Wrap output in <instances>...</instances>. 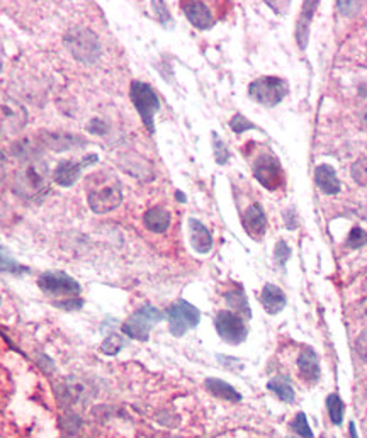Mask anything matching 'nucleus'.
<instances>
[{"label": "nucleus", "instance_id": "obj_1", "mask_svg": "<svg viewBox=\"0 0 367 438\" xmlns=\"http://www.w3.org/2000/svg\"><path fill=\"white\" fill-rule=\"evenodd\" d=\"M89 206L97 214L114 211L120 207L122 200L121 185L114 177L94 175L89 179V194H87Z\"/></svg>", "mask_w": 367, "mask_h": 438}, {"label": "nucleus", "instance_id": "obj_2", "mask_svg": "<svg viewBox=\"0 0 367 438\" xmlns=\"http://www.w3.org/2000/svg\"><path fill=\"white\" fill-rule=\"evenodd\" d=\"M63 41L75 60L87 63V65L96 63L101 57V43L96 34L87 27H73L65 34Z\"/></svg>", "mask_w": 367, "mask_h": 438}, {"label": "nucleus", "instance_id": "obj_3", "mask_svg": "<svg viewBox=\"0 0 367 438\" xmlns=\"http://www.w3.org/2000/svg\"><path fill=\"white\" fill-rule=\"evenodd\" d=\"M129 97H131L133 105H135L138 114H140L141 121H143L145 128L150 133H155V114L160 110V98L145 82L135 80L129 89Z\"/></svg>", "mask_w": 367, "mask_h": 438}, {"label": "nucleus", "instance_id": "obj_4", "mask_svg": "<svg viewBox=\"0 0 367 438\" xmlns=\"http://www.w3.org/2000/svg\"><path fill=\"white\" fill-rule=\"evenodd\" d=\"M287 92H289L287 82L279 77H260L248 87V96L266 108L281 104Z\"/></svg>", "mask_w": 367, "mask_h": 438}, {"label": "nucleus", "instance_id": "obj_5", "mask_svg": "<svg viewBox=\"0 0 367 438\" xmlns=\"http://www.w3.org/2000/svg\"><path fill=\"white\" fill-rule=\"evenodd\" d=\"M164 318L165 314L161 313L160 309L147 305L140 307L136 313H133L131 316L126 319L124 325H122V331H124L129 338H133V340L148 342L150 330H152L157 323H160Z\"/></svg>", "mask_w": 367, "mask_h": 438}, {"label": "nucleus", "instance_id": "obj_6", "mask_svg": "<svg viewBox=\"0 0 367 438\" xmlns=\"http://www.w3.org/2000/svg\"><path fill=\"white\" fill-rule=\"evenodd\" d=\"M171 333L173 337H182L189 330L196 328L201 321V313L196 306L189 305L187 301H177L165 313Z\"/></svg>", "mask_w": 367, "mask_h": 438}, {"label": "nucleus", "instance_id": "obj_7", "mask_svg": "<svg viewBox=\"0 0 367 438\" xmlns=\"http://www.w3.org/2000/svg\"><path fill=\"white\" fill-rule=\"evenodd\" d=\"M215 326L221 340L230 343V345H240L248 337L247 325L242 316L231 313V311H220L215 319Z\"/></svg>", "mask_w": 367, "mask_h": 438}, {"label": "nucleus", "instance_id": "obj_8", "mask_svg": "<svg viewBox=\"0 0 367 438\" xmlns=\"http://www.w3.org/2000/svg\"><path fill=\"white\" fill-rule=\"evenodd\" d=\"M38 286L43 292L50 295H65V298H75L80 294V284L70 275L63 272H48L38 279Z\"/></svg>", "mask_w": 367, "mask_h": 438}, {"label": "nucleus", "instance_id": "obj_9", "mask_svg": "<svg viewBox=\"0 0 367 438\" xmlns=\"http://www.w3.org/2000/svg\"><path fill=\"white\" fill-rule=\"evenodd\" d=\"M254 175L269 191H275L282 184V168L275 156L262 153L254 163Z\"/></svg>", "mask_w": 367, "mask_h": 438}, {"label": "nucleus", "instance_id": "obj_10", "mask_svg": "<svg viewBox=\"0 0 367 438\" xmlns=\"http://www.w3.org/2000/svg\"><path fill=\"white\" fill-rule=\"evenodd\" d=\"M97 160H99L97 155H89V156H85L82 161H70V160L63 161V163H60L57 168H55L53 180L58 185H62V187H70V185H73L75 182H77L78 175H80L82 170H84L85 167H89V165L96 163Z\"/></svg>", "mask_w": 367, "mask_h": 438}, {"label": "nucleus", "instance_id": "obj_11", "mask_svg": "<svg viewBox=\"0 0 367 438\" xmlns=\"http://www.w3.org/2000/svg\"><path fill=\"white\" fill-rule=\"evenodd\" d=\"M182 10L187 21L197 29L206 31L215 26V17H213L211 10L204 2H185Z\"/></svg>", "mask_w": 367, "mask_h": 438}, {"label": "nucleus", "instance_id": "obj_12", "mask_svg": "<svg viewBox=\"0 0 367 438\" xmlns=\"http://www.w3.org/2000/svg\"><path fill=\"white\" fill-rule=\"evenodd\" d=\"M243 228L252 238H262L267 228V218L260 204H252L250 207H247L243 214Z\"/></svg>", "mask_w": 367, "mask_h": 438}, {"label": "nucleus", "instance_id": "obj_13", "mask_svg": "<svg viewBox=\"0 0 367 438\" xmlns=\"http://www.w3.org/2000/svg\"><path fill=\"white\" fill-rule=\"evenodd\" d=\"M299 376L306 382H317L319 379V362L318 355L311 346H305L298 357Z\"/></svg>", "mask_w": 367, "mask_h": 438}, {"label": "nucleus", "instance_id": "obj_14", "mask_svg": "<svg viewBox=\"0 0 367 438\" xmlns=\"http://www.w3.org/2000/svg\"><path fill=\"white\" fill-rule=\"evenodd\" d=\"M189 231H191V244L197 254H209L213 248V236L208 228L201 221L191 218Z\"/></svg>", "mask_w": 367, "mask_h": 438}, {"label": "nucleus", "instance_id": "obj_15", "mask_svg": "<svg viewBox=\"0 0 367 438\" xmlns=\"http://www.w3.org/2000/svg\"><path fill=\"white\" fill-rule=\"evenodd\" d=\"M260 301H262L264 309L269 314H279L281 311L286 307V294H284L282 289H279L274 284H266V287L262 289V294H260Z\"/></svg>", "mask_w": 367, "mask_h": 438}, {"label": "nucleus", "instance_id": "obj_16", "mask_svg": "<svg viewBox=\"0 0 367 438\" xmlns=\"http://www.w3.org/2000/svg\"><path fill=\"white\" fill-rule=\"evenodd\" d=\"M315 182L329 196L338 194L342 189L340 180H338L337 173H335L333 167H330V165H319V167H317V170H315Z\"/></svg>", "mask_w": 367, "mask_h": 438}, {"label": "nucleus", "instance_id": "obj_17", "mask_svg": "<svg viewBox=\"0 0 367 438\" xmlns=\"http://www.w3.org/2000/svg\"><path fill=\"white\" fill-rule=\"evenodd\" d=\"M319 2H305L303 3L301 14H299L298 27H296V39H298L299 48L305 50L308 45V38H310V26L313 21L315 10H317Z\"/></svg>", "mask_w": 367, "mask_h": 438}, {"label": "nucleus", "instance_id": "obj_18", "mask_svg": "<svg viewBox=\"0 0 367 438\" xmlns=\"http://www.w3.org/2000/svg\"><path fill=\"white\" fill-rule=\"evenodd\" d=\"M143 223L147 226L148 231L152 233H165L171 226V212L165 207L155 206L150 207L143 216Z\"/></svg>", "mask_w": 367, "mask_h": 438}, {"label": "nucleus", "instance_id": "obj_19", "mask_svg": "<svg viewBox=\"0 0 367 438\" xmlns=\"http://www.w3.org/2000/svg\"><path fill=\"white\" fill-rule=\"evenodd\" d=\"M17 185H21L22 194H39L46 189L45 177L38 172L36 167H27L21 175L17 177Z\"/></svg>", "mask_w": 367, "mask_h": 438}, {"label": "nucleus", "instance_id": "obj_20", "mask_svg": "<svg viewBox=\"0 0 367 438\" xmlns=\"http://www.w3.org/2000/svg\"><path fill=\"white\" fill-rule=\"evenodd\" d=\"M206 389L209 393L213 394L215 397H220V400H226V401H235L238 402L242 400L240 393L236 389H233L228 382L221 381V379H215V377H209L206 379Z\"/></svg>", "mask_w": 367, "mask_h": 438}, {"label": "nucleus", "instance_id": "obj_21", "mask_svg": "<svg viewBox=\"0 0 367 438\" xmlns=\"http://www.w3.org/2000/svg\"><path fill=\"white\" fill-rule=\"evenodd\" d=\"M82 138L72 136V134H58V133H48L46 140H41L48 148L55 149V152H65V149H72L75 146L80 145Z\"/></svg>", "mask_w": 367, "mask_h": 438}, {"label": "nucleus", "instance_id": "obj_22", "mask_svg": "<svg viewBox=\"0 0 367 438\" xmlns=\"http://www.w3.org/2000/svg\"><path fill=\"white\" fill-rule=\"evenodd\" d=\"M272 393L279 397V400L284 402H293L294 401V389L291 386L289 379H286L284 376H278L274 379H271L269 384H267Z\"/></svg>", "mask_w": 367, "mask_h": 438}, {"label": "nucleus", "instance_id": "obj_23", "mask_svg": "<svg viewBox=\"0 0 367 438\" xmlns=\"http://www.w3.org/2000/svg\"><path fill=\"white\" fill-rule=\"evenodd\" d=\"M226 302L230 305V307L236 311V313L243 314V316L250 318V307H248V301H247V295H245L243 291L240 289H233L230 292H226L224 295Z\"/></svg>", "mask_w": 367, "mask_h": 438}, {"label": "nucleus", "instance_id": "obj_24", "mask_svg": "<svg viewBox=\"0 0 367 438\" xmlns=\"http://www.w3.org/2000/svg\"><path fill=\"white\" fill-rule=\"evenodd\" d=\"M0 272H7V274H13V275H21L29 272V268L21 265L14 256L9 255V251L0 248Z\"/></svg>", "mask_w": 367, "mask_h": 438}, {"label": "nucleus", "instance_id": "obj_25", "mask_svg": "<svg viewBox=\"0 0 367 438\" xmlns=\"http://www.w3.org/2000/svg\"><path fill=\"white\" fill-rule=\"evenodd\" d=\"M326 408H329V414H330V420L333 425H342L343 420V409H345V404L340 400L338 394H330L326 397Z\"/></svg>", "mask_w": 367, "mask_h": 438}, {"label": "nucleus", "instance_id": "obj_26", "mask_svg": "<svg viewBox=\"0 0 367 438\" xmlns=\"http://www.w3.org/2000/svg\"><path fill=\"white\" fill-rule=\"evenodd\" d=\"M213 148H215L216 163L224 165L230 160V149H228V146L224 145V141L216 133H213Z\"/></svg>", "mask_w": 367, "mask_h": 438}, {"label": "nucleus", "instance_id": "obj_27", "mask_svg": "<svg viewBox=\"0 0 367 438\" xmlns=\"http://www.w3.org/2000/svg\"><path fill=\"white\" fill-rule=\"evenodd\" d=\"M364 244H367V233L362 228H352V231L349 233L345 240V247L357 250V248H362Z\"/></svg>", "mask_w": 367, "mask_h": 438}, {"label": "nucleus", "instance_id": "obj_28", "mask_svg": "<svg viewBox=\"0 0 367 438\" xmlns=\"http://www.w3.org/2000/svg\"><path fill=\"white\" fill-rule=\"evenodd\" d=\"M291 426H293L294 432L298 433V435L301 438H313V432H311L310 425H308V418H306L305 413L296 414Z\"/></svg>", "mask_w": 367, "mask_h": 438}, {"label": "nucleus", "instance_id": "obj_29", "mask_svg": "<svg viewBox=\"0 0 367 438\" xmlns=\"http://www.w3.org/2000/svg\"><path fill=\"white\" fill-rule=\"evenodd\" d=\"M230 128L231 131H235L236 134H242L245 131H248V129H257V126L252 121H248L247 117L242 116V114H235L230 121Z\"/></svg>", "mask_w": 367, "mask_h": 438}, {"label": "nucleus", "instance_id": "obj_30", "mask_svg": "<svg viewBox=\"0 0 367 438\" xmlns=\"http://www.w3.org/2000/svg\"><path fill=\"white\" fill-rule=\"evenodd\" d=\"M352 179L362 187H367V159L357 160L352 165Z\"/></svg>", "mask_w": 367, "mask_h": 438}, {"label": "nucleus", "instance_id": "obj_31", "mask_svg": "<svg viewBox=\"0 0 367 438\" xmlns=\"http://www.w3.org/2000/svg\"><path fill=\"white\" fill-rule=\"evenodd\" d=\"M122 349V338L117 337V335H110L109 338H106V342L102 343V352L106 355H116L120 353V350Z\"/></svg>", "mask_w": 367, "mask_h": 438}, {"label": "nucleus", "instance_id": "obj_32", "mask_svg": "<svg viewBox=\"0 0 367 438\" xmlns=\"http://www.w3.org/2000/svg\"><path fill=\"white\" fill-rule=\"evenodd\" d=\"M291 256V248L289 244H287L286 242H278V244H275L274 248V258L275 262H279V265H284V263L287 262V258Z\"/></svg>", "mask_w": 367, "mask_h": 438}, {"label": "nucleus", "instance_id": "obj_33", "mask_svg": "<svg viewBox=\"0 0 367 438\" xmlns=\"http://www.w3.org/2000/svg\"><path fill=\"white\" fill-rule=\"evenodd\" d=\"M350 313H352L354 319H357V321H367V298L355 302Z\"/></svg>", "mask_w": 367, "mask_h": 438}, {"label": "nucleus", "instance_id": "obj_34", "mask_svg": "<svg viewBox=\"0 0 367 438\" xmlns=\"http://www.w3.org/2000/svg\"><path fill=\"white\" fill-rule=\"evenodd\" d=\"M355 350H357L359 357L364 362H367V328L362 331V333L359 335L357 340H355Z\"/></svg>", "mask_w": 367, "mask_h": 438}, {"label": "nucleus", "instance_id": "obj_35", "mask_svg": "<svg viewBox=\"0 0 367 438\" xmlns=\"http://www.w3.org/2000/svg\"><path fill=\"white\" fill-rule=\"evenodd\" d=\"M152 3H153V9H155V13L160 15L161 24L167 26V22H168V24H172L171 14H168V10H167V7H165V3L164 2H152Z\"/></svg>", "mask_w": 367, "mask_h": 438}, {"label": "nucleus", "instance_id": "obj_36", "mask_svg": "<svg viewBox=\"0 0 367 438\" xmlns=\"http://www.w3.org/2000/svg\"><path fill=\"white\" fill-rule=\"evenodd\" d=\"M87 129H89L92 134H104L106 131H108V128H106V122L101 121V119H92L89 122V126H87Z\"/></svg>", "mask_w": 367, "mask_h": 438}, {"label": "nucleus", "instance_id": "obj_37", "mask_svg": "<svg viewBox=\"0 0 367 438\" xmlns=\"http://www.w3.org/2000/svg\"><path fill=\"white\" fill-rule=\"evenodd\" d=\"M361 124H362V128H364L366 131H367V110H364V114H362V117H361Z\"/></svg>", "mask_w": 367, "mask_h": 438}, {"label": "nucleus", "instance_id": "obj_38", "mask_svg": "<svg viewBox=\"0 0 367 438\" xmlns=\"http://www.w3.org/2000/svg\"><path fill=\"white\" fill-rule=\"evenodd\" d=\"M350 435H352V438H357V433H355L354 423H350Z\"/></svg>", "mask_w": 367, "mask_h": 438}, {"label": "nucleus", "instance_id": "obj_39", "mask_svg": "<svg viewBox=\"0 0 367 438\" xmlns=\"http://www.w3.org/2000/svg\"><path fill=\"white\" fill-rule=\"evenodd\" d=\"M3 163H6V155H3V153L0 152V167H2Z\"/></svg>", "mask_w": 367, "mask_h": 438}, {"label": "nucleus", "instance_id": "obj_40", "mask_svg": "<svg viewBox=\"0 0 367 438\" xmlns=\"http://www.w3.org/2000/svg\"><path fill=\"white\" fill-rule=\"evenodd\" d=\"M362 291L367 292V277L364 279V284H362Z\"/></svg>", "mask_w": 367, "mask_h": 438}, {"label": "nucleus", "instance_id": "obj_41", "mask_svg": "<svg viewBox=\"0 0 367 438\" xmlns=\"http://www.w3.org/2000/svg\"><path fill=\"white\" fill-rule=\"evenodd\" d=\"M177 199H180V200H185V199H184V196H182V192H177Z\"/></svg>", "mask_w": 367, "mask_h": 438}]
</instances>
